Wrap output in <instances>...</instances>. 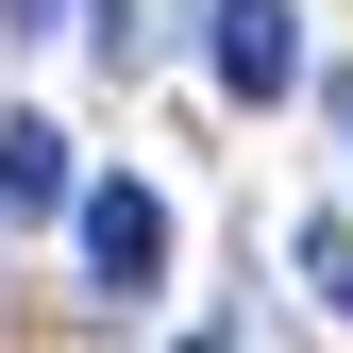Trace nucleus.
I'll return each instance as SVG.
<instances>
[{
    "label": "nucleus",
    "instance_id": "1",
    "mask_svg": "<svg viewBox=\"0 0 353 353\" xmlns=\"http://www.w3.org/2000/svg\"><path fill=\"white\" fill-rule=\"evenodd\" d=\"M219 84H236V101H286L303 84V17L286 0H219Z\"/></svg>",
    "mask_w": 353,
    "mask_h": 353
},
{
    "label": "nucleus",
    "instance_id": "2",
    "mask_svg": "<svg viewBox=\"0 0 353 353\" xmlns=\"http://www.w3.org/2000/svg\"><path fill=\"white\" fill-rule=\"evenodd\" d=\"M84 270H101V286H152L168 270V202L152 185H84Z\"/></svg>",
    "mask_w": 353,
    "mask_h": 353
},
{
    "label": "nucleus",
    "instance_id": "3",
    "mask_svg": "<svg viewBox=\"0 0 353 353\" xmlns=\"http://www.w3.org/2000/svg\"><path fill=\"white\" fill-rule=\"evenodd\" d=\"M68 202V135L51 118H0V219H51Z\"/></svg>",
    "mask_w": 353,
    "mask_h": 353
},
{
    "label": "nucleus",
    "instance_id": "4",
    "mask_svg": "<svg viewBox=\"0 0 353 353\" xmlns=\"http://www.w3.org/2000/svg\"><path fill=\"white\" fill-rule=\"evenodd\" d=\"M303 270H320V303H353V236H336V219L303 236Z\"/></svg>",
    "mask_w": 353,
    "mask_h": 353
},
{
    "label": "nucleus",
    "instance_id": "5",
    "mask_svg": "<svg viewBox=\"0 0 353 353\" xmlns=\"http://www.w3.org/2000/svg\"><path fill=\"white\" fill-rule=\"evenodd\" d=\"M336 118H353V84H336Z\"/></svg>",
    "mask_w": 353,
    "mask_h": 353
}]
</instances>
